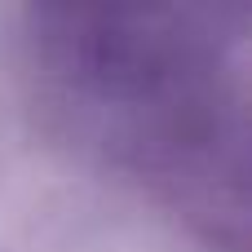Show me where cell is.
Returning a JSON list of instances; mask_svg holds the SVG:
<instances>
[{
  "label": "cell",
  "instance_id": "obj_1",
  "mask_svg": "<svg viewBox=\"0 0 252 252\" xmlns=\"http://www.w3.org/2000/svg\"><path fill=\"white\" fill-rule=\"evenodd\" d=\"M27 66L49 120L217 252H248V18L40 4Z\"/></svg>",
  "mask_w": 252,
  "mask_h": 252
}]
</instances>
